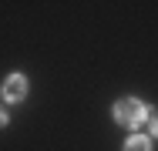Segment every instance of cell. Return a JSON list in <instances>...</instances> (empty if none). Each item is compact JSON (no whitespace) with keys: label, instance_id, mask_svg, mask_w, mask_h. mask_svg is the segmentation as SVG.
I'll list each match as a JSON object with an SVG mask.
<instances>
[{"label":"cell","instance_id":"obj_4","mask_svg":"<svg viewBox=\"0 0 158 151\" xmlns=\"http://www.w3.org/2000/svg\"><path fill=\"white\" fill-rule=\"evenodd\" d=\"M148 124H152V134L158 138V111H148Z\"/></svg>","mask_w":158,"mask_h":151},{"label":"cell","instance_id":"obj_2","mask_svg":"<svg viewBox=\"0 0 158 151\" xmlns=\"http://www.w3.org/2000/svg\"><path fill=\"white\" fill-rule=\"evenodd\" d=\"M3 94H7V101H24V97H27V81H24L20 74L7 77V84H3Z\"/></svg>","mask_w":158,"mask_h":151},{"label":"cell","instance_id":"obj_3","mask_svg":"<svg viewBox=\"0 0 158 151\" xmlns=\"http://www.w3.org/2000/svg\"><path fill=\"white\" fill-rule=\"evenodd\" d=\"M125 151H152V145H148V138L135 134V138H128V141H125Z\"/></svg>","mask_w":158,"mask_h":151},{"label":"cell","instance_id":"obj_5","mask_svg":"<svg viewBox=\"0 0 158 151\" xmlns=\"http://www.w3.org/2000/svg\"><path fill=\"white\" fill-rule=\"evenodd\" d=\"M3 124H7V111L0 108V128H3Z\"/></svg>","mask_w":158,"mask_h":151},{"label":"cell","instance_id":"obj_1","mask_svg":"<svg viewBox=\"0 0 158 151\" xmlns=\"http://www.w3.org/2000/svg\"><path fill=\"white\" fill-rule=\"evenodd\" d=\"M114 118L121 121V124H128V128H135V124L148 121V108L141 101H135V97H125V101L114 104Z\"/></svg>","mask_w":158,"mask_h":151}]
</instances>
